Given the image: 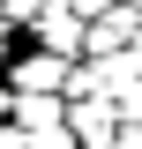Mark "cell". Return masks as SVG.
Listing matches in <instances>:
<instances>
[{"label":"cell","mask_w":142,"mask_h":149,"mask_svg":"<svg viewBox=\"0 0 142 149\" xmlns=\"http://www.w3.org/2000/svg\"><path fill=\"white\" fill-rule=\"evenodd\" d=\"M67 134H75V149H112V134H120V112H112L105 97L67 104Z\"/></svg>","instance_id":"obj_3"},{"label":"cell","mask_w":142,"mask_h":149,"mask_svg":"<svg viewBox=\"0 0 142 149\" xmlns=\"http://www.w3.org/2000/svg\"><path fill=\"white\" fill-rule=\"evenodd\" d=\"M15 127H22V142L60 134L67 127V97H15Z\"/></svg>","instance_id":"obj_4"},{"label":"cell","mask_w":142,"mask_h":149,"mask_svg":"<svg viewBox=\"0 0 142 149\" xmlns=\"http://www.w3.org/2000/svg\"><path fill=\"white\" fill-rule=\"evenodd\" d=\"M8 119H15V90L0 82V127H8Z\"/></svg>","instance_id":"obj_7"},{"label":"cell","mask_w":142,"mask_h":149,"mask_svg":"<svg viewBox=\"0 0 142 149\" xmlns=\"http://www.w3.org/2000/svg\"><path fill=\"white\" fill-rule=\"evenodd\" d=\"M75 67H82V60H75ZM67 60H53V52H37V45H22L15 60H8V74H0V82H8V90L15 97H67Z\"/></svg>","instance_id":"obj_1"},{"label":"cell","mask_w":142,"mask_h":149,"mask_svg":"<svg viewBox=\"0 0 142 149\" xmlns=\"http://www.w3.org/2000/svg\"><path fill=\"white\" fill-rule=\"evenodd\" d=\"M0 149H30V142H22V127H15V119L0 127Z\"/></svg>","instance_id":"obj_6"},{"label":"cell","mask_w":142,"mask_h":149,"mask_svg":"<svg viewBox=\"0 0 142 149\" xmlns=\"http://www.w3.org/2000/svg\"><path fill=\"white\" fill-rule=\"evenodd\" d=\"M127 8H135V15H142V0H127Z\"/></svg>","instance_id":"obj_8"},{"label":"cell","mask_w":142,"mask_h":149,"mask_svg":"<svg viewBox=\"0 0 142 149\" xmlns=\"http://www.w3.org/2000/svg\"><path fill=\"white\" fill-rule=\"evenodd\" d=\"M112 112H120L127 127H142V82H135V90H127V97H120V104H112Z\"/></svg>","instance_id":"obj_5"},{"label":"cell","mask_w":142,"mask_h":149,"mask_svg":"<svg viewBox=\"0 0 142 149\" xmlns=\"http://www.w3.org/2000/svg\"><path fill=\"white\" fill-rule=\"evenodd\" d=\"M30 45H37V52H53V60H67V67H75V60L90 52V30H82L75 15H60V8H45V15H37V30H30Z\"/></svg>","instance_id":"obj_2"}]
</instances>
